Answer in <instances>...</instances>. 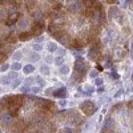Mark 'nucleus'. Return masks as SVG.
<instances>
[{"label":"nucleus","mask_w":133,"mask_h":133,"mask_svg":"<svg viewBox=\"0 0 133 133\" xmlns=\"http://www.w3.org/2000/svg\"><path fill=\"white\" fill-rule=\"evenodd\" d=\"M16 40H17V36H16V33H15V32H9V35H8V37H7L5 43L14 44V43H16Z\"/></svg>","instance_id":"nucleus-7"},{"label":"nucleus","mask_w":133,"mask_h":133,"mask_svg":"<svg viewBox=\"0 0 133 133\" xmlns=\"http://www.w3.org/2000/svg\"><path fill=\"white\" fill-rule=\"evenodd\" d=\"M89 69L88 65L81 57H77L76 63H75V69H73V75H72V81H81L84 79L85 73Z\"/></svg>","instance_id":"nucleus-1"},{"label":"nucleus","mask_w":133,"mask_h":133,"mask_svg":"<svg viewBox=\"0 0 133 133\" xmlns=\"http://www.w3.org/2000/svg\"><path fill=\"white\" fill-rule=\"evenodd\" d=\"M88 56H89V59L93 60V61H100V60H101L103 56H101V47H100V41H95L91 45Z\"/></svg>","instance_id":"nucleus-2"},{"label":"nucleus","mask_w":133,"mask_h":133,"mask_svg":"<svg viewBox=\"0 0 133 133\" xmlns=\"http://www.w3.org/2000/svg\"><path fill=\"white\" fill-rule=\"evenodd\" d=\"M63 63H64V57L59 56L55 59V65H57V66H63Z\"/></svg>","instance_id":"nucleus-16"},{"label":"nucleus","mask_w":133,"mask_h":133,"mask_svg":"<svg viewBox=\"0 0 133 133\" xmlns=\"http://www.w3.org/2000/svg\"><path fill=\"white\" fill-rule=\"evenodd\" d=\"M19 84H20V80L17 79V80H14V81H12V85H11V87H12V88H16V87H19Z\"/></svg>","instance_id":"nucleus-21"},{"label":"nucleus","mask_w":133,"mask_h":133,"mask_svg":"<svg viewBox=\"0 0 133 133\" xmlns=\"http://www.w3.org/2000/svg\"><path fill=\"white\" fill-rule=\"evenodd\" d=\"M33 81H35V79H28V80H25V85H27V87H29Z\"/></svg>","instance_id":"nucleus-24"},{"label":"nucleus","mask_w":133,"mask_h":133,"mask_svg":"<svg viewBox=\"0 0 133 133\" xmlns=\"http://www.w3.org/2000/svg\"><path fill=\"white\" fill-rule=\"evenodd\" d=\"M80 109L87 116H92L97 110V107H96V104L93 101H84V103L80 104Z\"/></svg>","instance_id":"nucleus-3"},{"label":"nucleus","mask_w":133,"mask_h":133,"mask_svg":"<svg viewBox=\"0 0 133 133\" xmlns=\"http://www.w3.org/2000/svg\"><path fill=\"white\" fill-rule=\"evenodd\" d=\"M40 73H41L43 76H49L51 71H49V68H48L47 65H41V66H40Z\"/></svg>","instance_id":"nucleus-9"},{"label":"nucleus","mask_w":133,"mask_h":133,"mask_svg":"<svg viewBox=\"0 0 133 133\" xmlns=\"http://www.w3.org/2000/svg\"><path fill=\"white\" fill-rule=\"evenodd\" d=\"M7 57H8V53H7L4 49H3V51H0V64H2V63H3V61H4Z\"/></svg>","instance_id":"nucleus-15"},{"label":"nucleus","mask_w":133,"mask_h":133,"mask_svg":"<svg viewBox=\"0 0 133 133\" xmlns=\"http://www.w3.org/2000/svg\"><path fill=\"white\" fill-rule=\"evenodd\" d=\"M33 49H35V51H41L43 45H41V44H33Z\"/></svg>","instance_id":"nucleus-19"},{"label":"nucleus","mask_w":133,"mask_h":133,"mask_svg":"<svg viewBox=\"0 0 133 133\" xmlns=\"http://www.w3.org/2000/svg\"><path fill=\"white\" fill-rule=\"evenodd\" d=\"M32 36H33V35H32V32H31V31H29V32H27V31H25V32H21V33H20V35H19V39L24 41V40L31 39Z\"/></svg>","instance_id":"nucleus-8"},{"label":"nucleus","mask_w":133,"mask_h":133,"mask_svg":"<svg viewBox=\"0 0 133 133\" xmlns=\"http://www.w3.org/2000/svg\"><path fill=\"white\" fill-rule=\"evenodd\" d=\"M32 92H33V93H39V92H40V87H33V88H32Z\"/></svg>","instance_id":"nucleus-25"},{"label":"nucleus","mask_w":133,"mask_h":133,"mask_svg":"<svg viewBox=\"0 0 133 133\" xmlns=\"http://www.w3.org/2000/svg\"><path fill=\"white\" fill-rule=\"evenodd\" d=\"M17 25H19L20 29H24V28L28 25V20H27V19H21V20L19 21V24H17Z\"/></svg>","instance_id":"nucleus-13"},{"label":"nucleus","mask_w":133,"mask_h":133,"mask_svg":"<svg viewBox=\"0 0 133 133\" xmlns=\"http://www.w3.org/2000/svg\"><path fill=\"white\" fill-rule=\"evenodd\" d=\"M59 72H60V75H65V73H68V72H69V66H68V65H63V66H60Z\"/></svg>","instance_id":"nucleus-14"},{"label":"nucleus","mask_w":133,"mask_h":133,"mask_svg":"<svg viewBox=\"0 0 133 133\" xmlns=\"http://www.w3.org/2000/svg\"><path fill=\"white\" fill-rule=\"evenodd\" d=\"M132 80H133V75H132Z\"/></svg>","instance_id":"nucleus-30"},{"label":"nucleus","mask_w":133,"mask_h":133,"mask_svg":"<svg viewBox=\"0 0 133 133\" xmlns=\"http://www.w3.org/2000/svg\"><path fill=\"white\" fill-rule=\"evenodd\" d=\"M39 57H40V56H39L37 53H32L31 56H29V60H31V61H37Z\"/></svg>","instance_id":"nucleus-18"},{"label":"nucleus","mask_w":133,"mask_h":133,"mask_svg":"<svg viewBox=\"0 0 133 133\" xmlns=\"http://www.w3.org/2000/svg\"><path fill=\"white\" fill-rule=\"evenodd\" d=\"M11 77L7 75V76H3V77H0V83L2 84H4V85H8V84H11Z\"/></svg>","instance_id":"nucleus-11"},{"label":"nucleus","mask_w":133,"mask_h":133,"mask_svg":"<svg viewBox=\"0 0 133 133\" xmlns=\"http://www.w3.org/2000/svg\"><path fill=\"white\" fill-rule=\"evenodd\" d=\"M14 59H15V60H20V59H21V52H20V51L14 55Z\"/></svg>","instance_id":"nucleus-20"},{"label":"nucleus","mask_w":133,"mask_h":133,"mask_svg":"<svg viewBox=\"0 0 133 133\" xmlns=\"http://www.w3.org/2000/svg\"><path fill=\"white\" fill-rule=\"evenodd\" d=\"M95 84H96V85H103V80L100 79V77H97V79L95 80Z\"/></svg>","instance_id":"nucleus-22"},{"label":"nucleus","mask_w":133,"mask_h":133,"mask_svg":"<svg viewBox=\"0 0 133 133\" xmlns=\"http://www.w3.org/2000/svg\"><path fill=\"white\" fill-rule=\"evenodd\" d=\"M19 19H20V12H14V14H11V15L8 16L5 24H7L8 27H11V25H14L15 23H17Z\"/></svg>","instance_id":"nucleus-5"},{"label":"nucleus","mask_w":133,"mask_h":133,"mask_svg":"<svg viewBox=\"0 0 133 133\" xmlns=\"http://www.w3.org/2000/svg\"><path fill=\"white\" fill-rule=\"evenodd\" d=\"M55 91H53V88H49V89H47L45 91V95H51V93H53Z\"/></svg>","instance_id":"nucleus-27"},{"label":"nucleus","mask_w":133,"mask_h":133,"mask_svg":"<svg viewBox=\"0 0 133 133\" xmlns=\"http://www.w3.org/2000/svg\"><path fill=\"white\" fill-rule=\"evenodd\" d=\"M97 75H98V72H97V71H92L89 76H91V77H96V79H97Z\"/></svg>","instance_id":"nucleus-26"},{"label":"nucleus","mask_w":133,"mask_h":133,"mask_svg":"<svg viewBox=\"0 0 133 133\" xmlns=\"http://www.w3.org/2000/svg\"><path fill=\"white\" fill-rule=\"evenodd\" d=\"M0 5H3V3H0Z\"/></svg>","instance_id":"nucleus-29"},{"label":"nucleus","mask_w":133,"mask_h":133,"mask_svg":"<svg viewBox=\"0 0 133 133\" xmlns=\"http://www.w3.org/2000/svg\"><path fill=\"white\" fill-rule=\"evenodd\" d=\"M47 49L49 52H55V51H57V44L56 43H48V45H47Z\"/></svg>","instance_id":"nucleus-10"},{"label":"nucleus","mask_w":133,"mask_h":133,"mask_svg":"<svg viewBox=\"0 0 133 133\" xmlns=\"http://www.w3.org/2000/svg\"><path fill=\"white\" fill-rule=\"evenodd\" d=\"M53 96L56 97V98H64L66 96V88L61 87V88H59V89H56V91L53 92Z\"/></svg>","instance_id":"nucleus-6"},{"label":"nucleus","mask_w":133,"mask_h":133,"mask_svg":"<svg viewBox=\"0 0 133 133\" xmlns=\"http://www.w3.org/2000/svg\"><path fill=\"white\" fill-rule=\"evenodd\" d=\"M44 28H45V23L43 20H35L32 23V28H31V32L33 36H37V35H41Z\"/></svg>","instance_id":"nucleus-4"},{"label":"nucleus","mask_w":133,"mask_h":133,"mask_svg":"<svg viewBox=\"0 0 133 133\" xmlns=\"http://www.w3.org/2000/svg\"><path fill=\"white\" fill-rule=\"evenodd\" d=\"M23 71H24V73L29 75V73H32L33 71H35V66H33V65H31V64H28V65H25L24 68H23Z\"/></svg>","instance_id":"nucleus-12"},{"label":"nucleus","mask_w":133,"mask_h":133,"mask_svg":"<svg viewBox=\"0 0 133 133\" xmlns=\"http://www.w3.org/2000/svg\"><path fill=\"white\" fill-rule=\"evenodd\" d=\"M65 104H66V101H65V100H61V101L59 103V105H60V107H64Z\"/></svg>","instance_id":"nucleus-28"},{"label":"nucleus","mask_w":133,"mask_h":133,"mask_svg":"<svg viewBox=\"0 0 133 133\" xmlns=\"http://www.w3.org/2000/svg\"><path fill=\"white\" fill-rule=\"evenodd\" d=\"M8 68H9V65H8V64H4V65H2V68H0V71L4 72V71H7Z\"/></svg>","instance_id":"nucleus-23"},{"label":"nucleus","mask_w":133,"mask_h":133,"mask_svg":"<svg viewBox=\"0 0 133 133\" xmlns=\"http://www.w3.org/2000/svg\"><path fill=\"white\" fill-rule=\"evenodd\" d=\"M11 68H12L14 72H15V71L17 72L19 69H21V64H20V63H14L12 65H11Z\"/></svg>","instance_id":"nucleus-17"}]
</instances>
